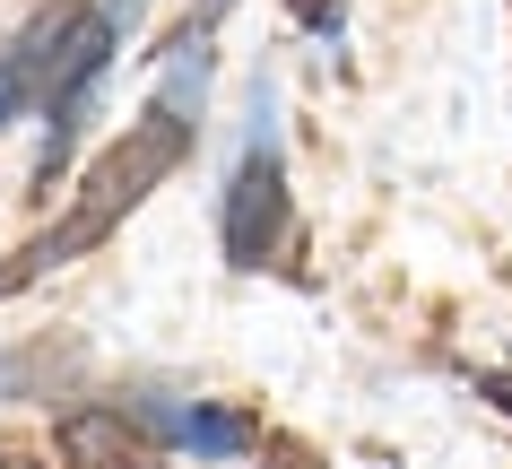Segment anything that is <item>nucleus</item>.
I'll use <instances>...</instances> for the list:
<instances>
[{"label":"nucleus","mask_w":512,"mask_h":469,"mask_svg":"<svg viewBox=\"0 0 512 469\" xmlns=\"http://www.w3.org/2000/svg\"><path fill=\"white\" fill-rule=\"evenodd\" d=\"M183 148H191V122H183V105L165 96V105L148 113L131 139H122V148H105V166L79 183V209H70L53 235H35V244L18 252L9 270H0V296H18L27 278L61 270V261H79L87 244H105L113 226H122V209H139V200H148V183H165V174L183 166Z\"/></svg>","instance_id":"f257e3e1"},{"label":"nucleus","mask_w":512,"mask_h":469,"mask_svg":"<svg viewBox=\"0 0 512 469\" xmlns=\"http://www.w3.org/2000/svg\"><path fill=\"white\" fill-rule=\"evenodd\" d=\"M278 226H287V174H278V148H252L235 166V192H226V261L261 270Z\"/></svg>","instance_id":"f03ea898"},{"label":"nucleus","mask_w":512,"mask_h":469,"mask_svg":"<svg viewBox=\"0 0 512 469\" xmlns=\"http://www.w3.org/2000/svg\"><path fill=\"white\" fill-rule=\"evenodd\" d=\"M157 426H165L174 443H191V452H243V443H252L243 417H217V409H165Z\"/></svg>","instance_id":"7ed1b4c3"}]
</instances>
